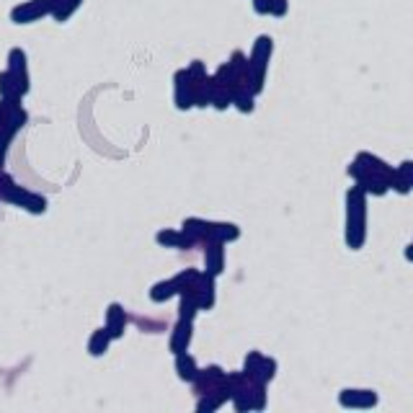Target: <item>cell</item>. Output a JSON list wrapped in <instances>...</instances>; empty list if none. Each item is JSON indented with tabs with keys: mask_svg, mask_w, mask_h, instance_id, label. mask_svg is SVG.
Instances as JSON below:
<instances>
[{
	"mask_svg": "<svg viewBox=\"0 0 413 413\" xmlns=\"http://www.w3.org/2000/svg\"><path fill=\"white\" fill-rule=\"evenodd\" d=\"M405 259H408V261L413 263V243L408 245V248H405Z\"/></svg>",
	"mask_w": 413,
	"mask_h": 413,
	"instance_id": "23",
	"label": "cell"
},
{
	"mask_svg": "<svg viewBox=\"0 0 413 413\" xmlns=\"http://www.w3.org/2000/svg\"><path fill=\"white\" fill-rule=\"evenodd\" d=\"M338 403L344 408H375L379 403V398L375 390H354L346 388L338 393Z\"/></svg>",
	"mask_w": 413,
	"mask_h": 413,
	"instance_id": "8",
	"label": "cell"
},
{
	"mask_svg": "<svg viewBox=\"0 0 413 413\" xmlns=\"http://www.w3.org/2000/svg\"><path fill=\"white\" fill-rule=\"evenodd\" d=\"M52 10H55V0H26L10 10V21L18 26L34 24L44 16H52Z\"/></svg>",
	"mask_w": 413,
	"mask_h": 413,
	"instance_id": "4",
	"label": "cell"
},
{
	"mask_svg": "<svg viewBox=\"0 0 413 413\" xmlns=\"http://www.w3.org/2000/svg\"><path fill=\"white\" fill-rule=\"evenodd\" d=\"M176 372H178V377L184 379V382H194V379L199 377V367H196L194 356L189 354V352H184V354H176Z\"/></svg>",
	"mask_w": 413,
	"mask_h": 413,
	"instance_id": "17",
	"label": "cell"
},
{
	"mask_svg": "<svg viewBox=\"0 0 413 413\" xmlns=\"http://www.w3.org/2000/svg\"><path fill=\"white\" fill-rule=\"evenodd\" d=\"M0 202H8L13 207H21V210L31 212V215H44L47 212V199L34 191H26L24 186H18L13 178H6V184L0 189Z\"/></svg>",
	"mask_w": 413,
	"mask_h": 413,
	"instance_id": "3",
	"label": "cell"
},
{
	"mask_svg": "<svg viewBox=\"0 0 413 413\" xmlns=\"http://www.w3.org/2000/svg\"><path fill=\"white\" fill-rule=\"evenodd\" d=\"M114 341V336H111L109 331H106V326L99 331H93L91 338H88V354L91 356H103L106 352H109V344Z\"/></svg>",
	"mask_w": 413,
	"mask_h": 413,
	"instance_id": "16",
	"label": "cell"
},
{
	"mask_svg": "<svg viewBox=\"0 0 413 413\" xmlns=\"http://www.w3.org/2000/svg\"><path fill=\"white\" fill-rule=\"evenodd\" d=\"M346 245L359 251L367 240V191L362 186H352L346 191Z\"/></svg>",
	"mask_w": 413,
	"mask_h": 413,
	"instance_id": "1",
	"label": "cell"
},
{
	"mask_svg": "<svg viewBox=\"0 0 413 413\" xmlns=\"http://www.w3.org/2000/svg\"><path fill=\"white\" fill-rule=\"evenodd\" d=\"M243 372L253 382L269 385L271 379H274V375H277V362H274L271 356H263L261 352H251V354L245 356Z\"/></svg>",
	"mask_w": 413,
	"mask_h": 413,
	"instance_id": "5",
	"label": "cell"
},
{
	"mask_svg": "<svg viewBox=\"0 0 413 413\" xmlns=\"http://www.w3.org/2000/svg\"><path fill=\"white\" fill-rule=\"evenodd\" d=\"M124 328H126L124 307H122L119 303L109 305V310H106V331H109L114 338H122V336H124Z\"/></svg>",
	"mask_w": 413,
	"mask_h": 413,
	"instance_id": "14",
	"label": "cell"
},
{
	"mask_svg": "<svg viewBox=\"0 0 413 413\" xmlns=\"http://www.w3.org/2000/svg\"><path fill=\"white\" fill-rule=\"evenodd\" d=\"M240 236V228L233 222H212V238L219 243H233Z\"/></svg>",
	"mask_w": 413,
	"mask_h": 413,
	"instance_id": "19",
	"label": "cell"
},
{
	"mask_svg": "<svg viewBox=\"0 0 413 413\" xmlns=\"http://www.w3.org/2000/svg\"><path fill=\"white\" fill-rule=\"evenodd\" d=\"M178 295V287L173 279H166V282H158V284H152L150 289V300L152 303H168L171 297Z\"/></svg>",
	"mask_w": 413,
	"mask_h": 413,
	"instance_id": "20",
	"label": "cell"
},
{
	"mask_svg": "<svg viewBox=\"0 0 413 413\" xmlns=\"http://www.w3.org/2000/svg\"><path fill=\"white\" fill-rule=\"evenodd\" d=\"M274 55V42H271L269 34L259 36L256 42H253V50L248 55L251 59V78H248V83H251V91L259 96L263 91V80H266V70H269V59Z\"/></svg>",
	"mask_w": 413,
	"mask_h": 413,
	"instance_id": "2",
	"label": "cell"
},
{
	"mask_svg": "<svg viewBox=\"0 0 413 413\" xmlns=\"http://www.w3.org/2000/svg\"><path fill=\"white\" fill-rule=\"evenodd\" d=\"M83 6V0H55V10H52V18L57 24H65L70 16H75V10Z\"/></svg>",
	"mask_w": 413,
	"mask_h": 413,
	"instance_id": "18",
	"label": "cell"
},
{
	"mask_svg": "<svg viewBox=\"0 0 413 413\" xmlns=\"http://www.w3.org/2000/svg\"><path fill=\"white\" fill-rule=\"evenodd\" d=\"M204 269L210 277H219L225 271V243L212 240L204 245Z\"/></svg>",
	"mask_w": 413,
	"mask_h": 413,
	"instance_id": "9",
	"label": "cell"
},
{
	"mask_svg": "<svg viewBox=\"0 0 413 413\" xmlns=\"http://www.w3.org/2000/svg\"><path fill=\"white\" fill-rule=\"evenodd\" d=\"M31 85H26L24 80H18L10 70L0 73V99H8V101H21Z\"/></svg>",
	"mask_w": 413,
	"mask_h": 413,
	"instance_id": "10",
	"label": "cell"
},
{
	"mask_svg": "<svg viewBox=\"0 0 413 413\" xmlns=\"http://www.w3.org/2000/svg\"><path fill=\"white\" fill-rule=\"evenodd\" d=\"M191 328H194V321H181V318H178L176 328H173L171 341H168L173 354H184V352H189V344H191Z\"/></svg>",
	"mask_w": 413,
	"mask_h": 413,
	"instance_id": "12",
	"label": "cell"
},
{
	"mask_svg": "<svg viewBox=\"0 0 413 413\" xmlns=\"http://www.w3.org/2000/svg\"><path fill=\"white\" fill-rule=\"evenodd\" d=\"M398 173H400V176L408 181V186L413 189V161H403V163H400V166H398Z\"/></svg>",
	"mask_w": 413,
	"mask_h": 413,
	"instance_id": "22",
	"label": "cell"
},
{
	"mask_svg": "<svg viewBox=\"0 0 413 413\" xmlns=\"http://www.w3.org/2000/svg\"><path fill=\"white\" fill-rule=\"evenodd\" d=\"M155 240H158L161 245H166V248H181V251L196 248L194 238L189 236L184 228H181V230H161V233L155 236Z\"/></svg>",
	"mask_w": 413,
	"mask_h": 413,
	"instance_id": "11",
	"label": "cell"
},
{
	"mask_svg": "<svg viewBox=\"0 0 413 413\" xmlns=\"http://www.w3.org/2000/svg\"><path fill=\"white\" fill-rule=\"evenodd\" d=\"M191 295L196 297L199 310H210L212 305H215V277H210V274L204 271L202 279H199V284L191 289Z\"/></svg>",
	"mask_w": 413,
	"mask_h": 413,
	"instance_id": "13",
	"label": "cell"
},
{
	"mask_svg": "<svg viewBox=\"0 0 413 413\" xmlns=\"http://www.w3.org/2000/svg\"><path fill=\"white\" fill-rule=\"evenodd\" d=\"M8 70L18 80H24L26 85H31V78H29V62H26V52L21 47H13L8 52Z\"/></svg>",
	"mask_w": 413,
	"mask_h": 413,
	"instance_id": "15",
	"label": "cell"
},
{
	"mask_svg": "<svg viewBox=\"0 0 413 413\" xmlns=\"http://www.w3.org/2000/svg\"><path fill=\"white\" fill-rule=\"evenodd\" d=\"M173 101H176V109L186 111L194 106V80L189 75V70H178L173 75Z\"/></svg>",
	"mask_w": 413,
	"mask_h": 413,
	"instance_id": "6",
	"label": "cell"
},
{
	"mask_svg": "<svg viewBox=\"0 0 413 413\" xmlns=\"http://www.w3.org/2000/svg\"><path fill=\"white\" fill-rule=\"evenodd\" d=\"M287 10H289V3H287V0H271V13H269V16H274V18H284V16H287Z\"/></svg>",
	"mask_w": 413,
	"mask_h": 413,
	"instance_id": "21",
	"label": "cell"
},
{
	"mask_svg": "<svg viewBox=\"0 0 413 413\" xmlns=\"http://www.w3.org/2000/svg\"><path fill=\"white\" fill-rule=\"evenodd\" d=\"M228 388V375L222 367H207V370H199V377L194 379V390L196 396H204V393H212V390Z\"/></svg>",
	"mask_w": 413,
	"mask_h": 413,
	"instance_id": "7",
	"label": "cell"
}]
</instances>
